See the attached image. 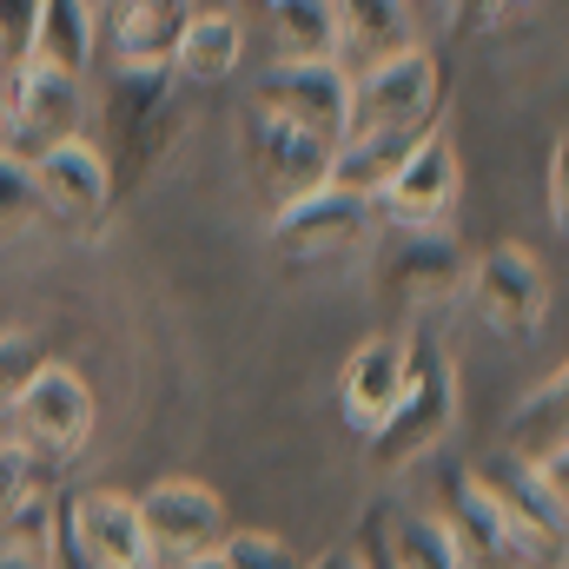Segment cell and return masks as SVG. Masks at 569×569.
<instances>
[{
  "label": "cell",
  "mask_w": 569,
  "mask_h": 569,
  "mask_svg": "<svg viewBox=\"0 0 569 569\" xmlns=\"http://www.w3.org/2000/svg\"><path fill=\"white\" fill-rule=\"evenodd\" d=\"M93 60H100V7H93V0H40L27 67H47V73H73V80H87Z\"/></svg>",
  "instance_id": "obj_19"
},
{
  "label": "cell",
  "mask_w": 569,
  "mask_h": 569,
  "mask_svg": "<svg viewBox=\"0 0 569 569\" xmlns=\"http://www.w3.org/2000/svg\"><path fill=\"white\" fill-rule=\"evenodd\" d=\"M33 219H47L40 212V186H33V159L0 146V232H20Z\"/></svg>",
  "instance_id": "obj_26"
},
{
  "label": "cell",
  "mask_w": 569,
  "mask_h": 569,
  "mask_svg": "<svg viewBox=\"0 0 569 569\" xmlns=\"http://www.w3.org/2000/svg\"><path fill=\"white\" fill-rule=\"evenodd\" d=\"M33 186H40V212L67 232H93L107 212H113V172L100 159V146L87 140H60L47 152H33Z\"/></svg>",
  "instance_id": "obj_13"
},
{
  "label": "cell",
  "mask_w": 569,
  "mask_h": 569,
  "mask_svg": "<svg viewBox=\"0 0 569 569\" xmlns=\"http://www.w3.org/2000/svg\"><path fill=\"white\" fill-rule=\"evenodd\" d=\"M272 60H338V13L331 0H259Z\"/></svg>",
  "instance_id": "obj_24"
},
{
  "label": "cell",
  "mask_w": 569,
  "mask_h": 569,
  "mask_svg": "<svg viewBox=\"0 0 569 569\" xmlns=\"http://www.w3.org/2000/svg\"><path fill=\"white\" fill-rule=\"evenodd\" d=\"M430 517L457 537V550L477 569H517V563H530V557H563V550H543L510 517V503L490 490V477L477 463H457L443 450H437V503H430Z\"/></svg>",
  "instance_id": "obj_2"
},
{
  "label": "cell",
  "mask_w": 569,
  "mask_h": 569,
  "mask_svg": "<svg viewBox=\"0 0 569 569\" xmlns=\"http://www.w3.org/2000/svg\"><path fill=\"white\" fill-rule=\"evenodd\" d=\"M47 358H53V351H47V338H33V331H7V338H0V411L20 398V385H27Z\"/></svg>",
  "instance_id": "obj_28"
},
{
  "label": "cell",
  "mask_w": 569,
  "mask_h": 569,
  "mask_svg": "<svg viewBox=\"0 0 569 569\" xmlns=\"http://www.w3.org/2000/svg\"><path fill=\"white\" fill-rule=\"evenodd\" d=\"M331 13H338V60L345 67L418 47L411 40V0H331Z\"/></svg>",
  "instance_id": "obj_23"
},
{
  "label": "cell",
  "mask_w": 569,
  "mask_h": 569,
  "mask_svg": "<svg viewBox=\"0 0 569 569\" xmlns=\"http://www.w3.org/2000/svg\"><path fill=\"white\" fill-rule=\"evenodd\" d=\"M463 272H470V252L457 246V232H443V226H391L385 232L378 284H385L391 305L430 311V305L463 291Z\"/></svg>",
  "instance_id": "obj_9"
},
{
  "label": "cell",
  "mask_w": 569,
  "mask_h": 569,
  "mask_svg": "<svg viewBox=\"0 0 569 569\" xmlns=\"http://www.w3.org/2000/svg\"><path fill=\"white\" fill-rule=\"evenodd\" d=\"M252 107L338 146L351 127V67L345 60H272L252 87Z\"/></svg>",
  "instance_id": "obj_10"
},
{
  "label": "cell",
  "mask_w": 569,
  "mask_h": 569,
  "mask_svg": "<svg viewBox=\"0 0 569 569\" xmlns=\"http://www.w3.org/2000/svg\"><path fill=\"white\" fill-rule=\"evenodd\" d=\"M457 192H463L457 146L443 140V133H425V140L405 152V166L385 179V192L371 199V212L385 226H443L457 212Z\"/></svg>",
  "instance_id": "obj_14"
},
{
  "label": "cell",
  "mask_w": 569,
  "mask_h": 569,
  "mask_svg": "<svg viewBox=\"0 0 569 569\" xmlns=\"http://www.w3.org/2000/svg\"><path fill=\"white\" fill-rule=\"evenodd\" d=\"M186 13H192V0H107V13H100L107 67H166Z\"/></svg>",
  "instance_id": "obj_16"
},
{
  "label": "cell",
  "mask_w": 569,
  "mask_h": 569,
  "mask_svg": "<svg viewBox=\"0 0 569 569\" xmlns=\"http://www.w3.org/2000/svg\"><path fill=\"white\" fill-rule=\"evenodd\" d=\"M411 7H418V0H411ZM425 7H443V0H425Z\"/></svg>",
  "instance_id": "obj_36"
},
{
  "label": "cell",
  "mask_w": 569,
  "mask_h": 569,
  "mask_svg": "<svg viewBox=\"0 0 569 569\" xmlns=\"http://www.w3.org/2000/svg\"><path fill=\"white\" fill-rule=\"evenodd\" d=\"M503 457H517V463L569 457V378L563 371H550L543 385L523 391V405L503 425Z\"/></svg>",
  "instance_id": "obj_20"
},
{
  "label": "cell",
  "mask_w": 569,
  "mask_h": 569,
  "mask_svg": "<svg viewBox=\"0 0 569 569\" xmlns=\"http://www.w3.org/2000/svg\"><path fill=\"white\" fill-rule=\"evenodd\" d=\"M47 510H53V497H40V503H27L13 523H20V537H7L0 543V569H47Z\"/></svg>",
  "instance_id": "obj_30"
},
{
  "label": "cell",
  "mask_w": 569,
  "mask_h": 569,
  "mask_svg": "<svg viewBox=\"0 0 569 569\" xmlns=\"http://www.w3.org/2000/svg\"><path fill=\"white\" fill-rule=\"evenodd\" d=\"M87 113H100V159L113 172V192L146 186L166 152L179 146L186 107H179V80L172 67H107L100 100H87Z\"/></svg>",
  "instance_id": "obj_1"
},
{
  "label": "cell",
  "mask_w": 569,
  "mask_h": 569,
  "mask_svg": "<svg viewBox=\"0 0 569 569\" xmlns=\"http://www.w3.org/2000/svg\"><path fill=\"white\" fill-rule=\"evenodd\" d=\"M371 543L385 550L391 569H477L430 510H398V503L378 510V517H371Z\"/></svg>",
  "instance_id": "obj_22"
},
{
  "label": "cell",
  "mask_w": 569,
  "mask_h": 569,
  "mask_svg": "<svg viewBox=\"0 0 569 569\" xmlns=\"http://www.w3.org/2000/svg\"><path fill=\"white\" fill-rule=\"evenodd\" d=\"M463 291L497 338H537L550 318V272L530 246H490L470 259Z\"/></svg>",
  "instance_id": "obj_8"
},
{
  "label": "cell",
  "mask_w": 569,
  "mask_h": 569,
  "mask_svg": "<svg viewBox=\"0 0 569 569\" xmlns=\"http://www.w3.org/2000/svg\"><path fill=\"white\" fill-rule=\"evenodd\" d=\"M87 80L73 73H47V67H20L13 87H7V127H0V146L33 159L60 140H80L87 133Z\"/></svg>",
  "instance_id": "obj_12"
},
{
  "label": "cell",
  "mask_w": 569,
  "mask_h": 569,
  "mask_svg": "<svg viewBox=\"0 0 569 569\" xmlns=\"http://www.w3.org/2000/svg\"><path fill=\"white\" fill-rule=\"evenodd\" d=\"M33 20H40V0H0V80H13L33 53Z\"/></svg>",
  "instance_id": "obj_29"
},
{
  "label": "cell",
  "mask_w": 569,
  "mask_h": 569,
  "mask_svg": "<svg viewBox=\"0 0 569 569\" xmlns=\"http://www.w3.org/2000/svg\"><path fill=\"white\" fill-rule=\"evenodd\" d=\"M239 152H246V172H252V192L266 199V212H284V206L311 199L318 186H331V140L291 127L266 107H246Z\"/></svg>",
  "instance_id": "obj_5"
},
{
  "label": "cell",
  "mask_w": 569,
  "mask_h": 569,
  "mask_svg": "<svg viewBox=\"0 0 569 569\" xmlns=\"http://www.w3.org/2000/svg\"><path fill=\"white\" fill-rule=\"evenodd\" d=\"M371 199H358V192H338V186H318L311 199H298V206H284L272 212V252L291 259V266H318V259H338V252H351L365 232H371Z\"/></svg>",
  "instance_id": "obj_15"
},
{
  "label": "cell",
  "mask_w": 569,
  "mask_h": 569,
  "mask_svg": "<svg viewBox=\"0 0 569 569\" xmlns=\"http://www.w3.org/2000/svg\"><path fill=\"white\" fill-rule=\"evenodd\" d=\"M405 385H411V338H365L345 365V385H338L345 418L371 437L391 418V405L405 398Z\"/></svg>",
  "instance_id": "obj_17"
},
{
  "label": "cell",
  "mask_w": 569,
  "mask_h": 569,
  "mask_svg": "<svg viewBox=\"0 0 569 569\" xmlns=\"http://www.w3.org/2000/svg\"><path fill=\"white\" fill-rule=\"evenodd\" d=\"M239 60H246V20L232 7H192L166 67H172V80L219 87L226 73H239Z\"/></svg>",
  "instance_id": "obj_18"
},
{
  "label": "cell",
  "mask_w": 569,
  "mask_h": 569,
  "mask_svg": "<svg viewBox=\"0 0 569 569\" xmlns=\"http://www.w3.org/2000/svg\"><path fill=\"white\" fill-rule=\"evenodd\" d=\"M358 557H365V569H391V563H385V550H378V543H371V550H358Z\"/></svg>",
  "instance_id": "obj_33"
},
{
  "label": "cell",
  "mask_w": 569,
  "mask_h": 569,
  "mask_svg": "<svg viewBox=\"0 0 569 569\" xmlns=\"http://www.w3.org/2000/svg\"><path fill=\"white\" fill-rule=\"evenodd\" d=\"M443 100V67L425 47H398L385 60L351 67V127L345 133H371V127H430Z\"/></svg>",
  "instance_id": "obj_6"
},
{
  "label": "cell",
  "mask_w": 569,
  "mask_h": 569,
  "mask_svg": "<svg viewBox=\"0 0 569 569\" xmlns=\"http://www.w3.org/2000/svg\"><path fill=\"white\" fill-rule=\"evenodd\" d=\"M0 437L20 443L40 463H73L87 450V437H93V391H87V378L73 365L47 358L20 385V398L0 411Z\"/></svg>",
  "instance_id": "obj_4"
},
{
  "label": "cell",
  "mask_w": 569,
  "mask_h": 569,
  "mask_svg": "<svg viewBox=\"0 0 569 569\" xmlns=\"http://www.w3.org/2000/svg\"><path fill=\"white\" fill-rule=\"evenodd\" d=\"M543 192H550V226L569 232V140L550 146V179H543Z\"/></svg>",
  "instance_id": "obj_31"
},
{
  "label": "cell",
  "mask_w": 569,
  "mask_h": 569,
  "mask_svg": "<svg viewBox=\"0 0 569 569\" xmlns=\"http://www.w3.org/2000/svg\"><path fill=\"white\" fill-rule=\"evenodd\" d=\"M146 523V550H152V569L186 563V557H212L226 543V497L199 477H159L152 490L133 497Z\"/></svg>",
  "instance_id": "obj_7"
},
{
  "label": "cell",
  "mask_w": 569,
  "mask_h": 569,
  "mask_svg": "<svg viewBox=\"0 0 569 569\" xmlns=\"http://www.w3.org/2000/svg\"><path fill=\"white\" fill-rule=\"evenodd\" d=\"M430 127H371V133H345L331 146V186L338 192H358V199H378L385 179L405 166V152L425 140Z\"/></svg>",
  "instance_id": "obj_21"
},
{
  "label": "cell",
  "mask_w": 569,
  "mask_h": 569,
  "mask_svg": "<svg viewBox=\"0 0 569 569\" xmlns=\"http://www.w3.org/2000/svg\"><path fill=\"white\" fill-rule=\"evenodd\" d=\"M305 569H365V557L358 550H331V557H318V563H305Z\"/></svg>",
  "instance_id": "obj_32"
},
{
  "label": "cell",
  "mask_w": 569,
  "mask_h": 569,
  "mask_svg": "<svg viewBox=\"0 0 569 569\" xmlns=\"http://www.w3.org/2000/svg\"><path fill=\"white\" fill-rule=\"evenodd\" d=\"M192 7H232V13H239V0H192Z\"/></svg>",
  "instance_id": "obj_34"
},
{
  "label": "cell",
  "mask_w": 569,
  "mask_h": 569,
  "mask_svg": "<svg viewBox=\"0 0 569 569\" xmlns=\"http://www.w3.org/2000/svg\"><path fill=\"white\" fill-rule=\"evenodd\" d=\"M457 430V365L437 345H411V385L391 405V418L371 430V463L378 470H411L430 463Z\"/></svg>",
  "instance_id": "obj_3"
},
{
  "label": "cell",
  "mask_w": 569,
  "mask_h": 569,
  "mask_svg": "<svg viewBox=\"0 0 569 569\" xmlns=\"http://www.w3.org/2000/svg\"><path fill=\"white\" fill-rule=\"evenodd\" d=\"M219 563L226 569H305L298 557H291V543L272 537V530H226Z\"/></svg>",
  "instance_id": "obj_27"
},
{
  "label": "cell",
  "mask_w": 569,
  "mask_h": 569,
  "mask_svg": "<svg viewBox=\"0 0 569 569\" xmlns=\"http://www.w3.org/2000/svg\"><path fill=\"white\" fill-rule=\"evenodd\" d=\"M543 7L550 0H443L457 40H510V33H530L543 20Z\"/></svg>",
  "instance_id": "obj_25"
},
{
  "label": "cell",
  "mask_w": 569,
  "mask_h": 569,
  "mask_svg": "<svg viewBox=\"0 0 569 569\" xmlns=\"http://www.w3.org/2000/svg\"><path fill=\"white\" fill-rule=\"evenodd\" d=\"M7 87H13V80H0V127H7Z\"/></svg>",
  "instance_id": "obj_35"
},
{
  "label": "cell",
  "mask_w": 569,
  "mask_h": 569,
  "mask_svg": "<svg viewBox=\"0 0 569 569\" xmlns=\"http://www.w3.org/2000/svg\"><path fill=\"white\" fill-rule=\"evenodd\" d=\"M53 530L67 537V550H73L87 569H152L140 503H133L127 490L53 497Z\"/></svg>",
  "instance_id": "obj_11"
}]
</instances>
